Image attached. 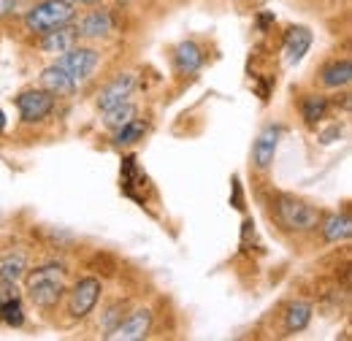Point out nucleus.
Here are the masks:
<instances>
[{
	"label": "nucleus",
	"mask_w": 352,
	"mask_h": 341,
	"mask_svg": "<svg viewBox=\"0 0 352 341\" xmlns=\"http://www.w3.org/2000/svg\"><path fill=\"white\" fill-rule=\"evenodd\" d=\"M57 65L76 82V87L87 85L95 76V71L100 68V52L95 46H71L65 54L57 57Z\"/></svg>",
	"instance_id": "4"
},
{
	"label": "nucleus",
	"mask_w": 352,
	"mask_h": 341,
	"mask_svg": "<svg viewBox=\"0 0 352 341\" xmlns=\"http://www.w3.org/2000/svg\"><path fill=\"white\" fill-rule=\"evenodd\" d=\"M114 30V16L109 8H92L89 14H85L76 25V36L85 41H100L109 38Z\"/></svg>",
	"instance_id": "10"
},
{
	"label": "nucleus",
	"mask_w": 352,
	"mask_h": 341,
	"mask_svg": "<svg viewBox=\"0 0 352 341\" xmlns=\"http://www.w3.org/2000/svg\"><path fill=\"white\" fill-rule=\"evenodd\" d=\"M331 111V100L325 95H317V92H309L301 98V120L307 122L309 128H317Z\"/></svg>",
	"instance_id": "18"
},
{
	"label": "nucleus",
	"mask_w": 352,
	"mask_h": 341,
	"mask_svg": "<svg viewBox=\"0 0 352 341\" xmlns=\"http://www.w3.org/2000/svg\"><path fill=\"white\" fill-rule=\"evenodd\" d=\"M125 309H128V303L125 300H114L106 311H103V317H100V328H103V336L106 333H111L114 328H117V322L125 317Z\"/></svg>",
	"instance_id": "23"
},
{
	"label": "nucleus",
	"mask_w": 352,
	"mask_h": 341,
	"mask_svg": "<svg viewBox=\"0 0 352 341\" xmlns=\"http://www.w3.org/2000/svg\"><path fill=\"white\" fill-rule=\"evenodd\" d=\"M350 57H336V60H331V63H325L320 68V85L328 87V89H344V87H350Z\"/></svg>",
	"instance_id": "17"
},
{
	"label": "nucleus",
	"mask_w": 352,
	"mask_h": 341,
	"mask_svg": "<svg viewBox=\"0 0 352 341\" xmlns=\"http://www.w3.org/2000/svg\"><path fill=\"white\" fill-rule=\"evenodd\" d=\"M230 187H233V198H230V204H233V209H239V212H244V192H241V179H239V176H233V182H230Z\"/></svg>",
	"instance_id": "24"
},
{
	"label": "nucleus",
	"mask_w": 352,
	"mask_h": 341,
	"mask_svg": "<svg viewBox=\"0 0 352 341\" xmlns=\"http://www.w3.org/2000/svg\"><path fill=\"white\" fill-rule=\"evenodd\" d=\"M271 217L285 233H311V230H317L322 212L304 198H296L290 192H279L271 201Z\"/></svg>",
	"instance_id": "2"
},
{
	"label": "nucleus",
	"mask_w": 352,
	"mask_h": 341,
	"mask_svg": "<svg viewBox=\"0 0 352 341\" xmlns=\"http://www.w3.org/2000/svg\"><path fill=\"white\" fill-rule=\"evenodd\" d=\"M171 60H174V71L182 76H192L204 68L206 63V54H204V46L198 41H182L174 46L171 52Z\"/></svg>",
	"instance_id": "11"
},
{
	"label": "nucleus",
	"mask_w": 352,
	"mask_h": 341,
	"mask_svg": "<svg viewBox=\"0 0 352 341\" xmlns=\"http://www.w3.org/2000/svg\"><path fill=\"white\" fill-rule=\"evenodd\" d=\"M0 322L6 328H22L25 325V303L19 298V293L0 300Z\"/></svg>",
	"instance_id": "20"
},
{
	"label": "nucleus",
	"mask_w": 352,
	"mask_h": 341,
	"mask_svg": "<svg viewBox=\"0 0 352 341\" xmlns=\"http://www.w3.org/2000/svg\"><path fill=\"white\" fill-rule=\"evenodd\" d=\"M79 43V36H76V28L74 25H63V28H54V30H49V33H41V52L44 54H65L71 46H76Z\"/></svg>",
	"instance_id": "14"
},
{
	"label": "nucleus",
	"mask_w": 352,
	"mask_h": 341,
	"mask_svg": "<svg viewBox=\"0 0 352 341\" xmlns=\"http://www.w3.org/2000/svg\"><path fill=\"white\" fill-rule=\"evenodd\" d=\"M25 274H28V252L22 247H14L0 255V282L16 285V282H22Z\"/></svg>",
	"instance_id": "16"
},
{
	"label": "nucleus",
	"mask_w": 352,
	"mask_h": 341,
	"mask_svg": "<svg viewBox=\"0 0 352 341\" xmlns=\"http://www.w3.org/2000/svg\"><path fill=\"white\" fill-rule=\"evenodd\" d=\"M135 87H138V76H135V74H131V71L117 74L109 85L100 89V95H98V109L106 111V109H114V106L131 100V95L135 92Z\"/></svg>",
	"instance_id": "9"
},
{
	"label": "nucleus",
	"mask_w": 352,
	"mask_h": 341,
	"mask_svg": "<svg viewBox=\"0 0 352 341\" xmlns=\"http://www.w3.org/2000/svg\"><path fill=\"white\" fill-rule=\"evenodd\" d=\"M152 320H155L152 309H149V306H138V309H133L131 314H125V317L117 322V328H114L111 333H106L103 339H109V341L146 339V336L152 333Z\"/></svg>",
	"instance_id": "7"
},
{
	"label": "nucleus",
	"mask_w": 352,
	"mask_h": 341,
	"mask_svg": "<svg viewBox=\"0 0 352 341\" xmlns=\"http://www.w3.org/2000/svg\"><path fill=\"white\" fill-rule=\"evenodd\" d=\"M16 11V0H0V19Z\"/></svg>",
	"instance_id": "25"
},
{
	"label": "nucleus",
	"mask_w": 352,
	"mask_h": 341,
	"mask_svg": "<svg viewBox=\"0 0 352 341\" xmlns=\"http://www.w3.org/2000/svg\"><path fill=\"white\" fill-rule=\"evenodd\" d=\"M65 293H68V317L71 320H85L95 311L98 300L103 296V282L98 276H82Z\"/></svg>",
	"instance_id": "5"
},
{
	"label": "nucleus",
	"mask_w": 352,
	"mask_h": 341,
	"mask_svg": "<svg viewBox=\"0 0 352 341\" xmlns=\"http://www.w3.org/2000/svg\"><path fill=\"white\" fill-rule=\"evenodd\" d=\"M25 296L30 298L33 306L38 309H54L60 300L65 298L68 290V268L60 263H44L33 271H28L25 276Z\"/></svg>",
	"instance_id": "1"
},
{
	"label": "nucleus",
	"mask_w": 352,
	"mask_h": 341,
	"mask_svg": "<svg viewBox=\"0 0 352 341\" xmlns=\"http://www.w3.org/2000/svg\"><path fill=\"white\" fill-rule=\"evenodd\" d=\"M317 228H320V233H322V241H328V244L350 241V236H352V222H350V214L347 212L322 214Z\"/></svg>",
	"instance_id": "15"
},
{
	"label": "nucleus",
	"mask_w": 352,
	"mask_h": 341,
	"mask_svg": "<svg viewBox=\"0 0 352 341\" xmlns=\"http://www.w3.org/2000/svg\"><path fill=\"white\" fill-rule=\"evenodd\" d=\"M6 125H8V120H6V114H3V109H0V135L6 133Z\"/></svg>",
	"instance_id": "28"
},
{
	"label": "nucleus",
	"mask_w": 352,
	"mask_h": 341,
	"mask_svg": "<svg viewBox=\"0 0 352 341\" xmlns=\"http://www.w3.org/2000/svg\"><path fill=\"white\" fill-rule=\"evenodd\" d=\"M268 22H274V14H271V11H263V14L258 16V25H261V30H265V25H268Z\"/></svg>",
	"instance_id": "26"
},
{
	"label": "nucleus",
	"mask_w": 352,
	"mask_h": 341,
	"mask_svg": "<svg viewBox=\"0 0 352 341\" xmlns=\"http://www.w3.org/2000/svg\"><path fill=\"white\" fill-rule=\"evenodd\" d=\"M76 6L68 3V0H41L36 3L28 14H25V28L36 36L49 33L54 28H63V25H74L76 19Z\"/></svg>",
	"instance_id": "3"
},
{
	"label": "nucleus",
	"mask_w": 352,
	"mask_h": 341,
	"mask_svg": "<svg viewBox=\"0 0 352 341\" xmlns=\"http://www.w3.org/2000/svg\"><path fill=\"white\" fill-rule=\"evenodd\" d=\"M135 114H138V109L133 106L131 100H125V103H120V106L103 111V125H106L109 130H117L120 125H125L128 120H133Z\"/></svg>",
	"instance_id": "22"
},
{
	"label": "nucleus",
	"mask_w": 352,
	"mask_h": 341,
	"mask_svg": "<svg viewBox=\"0 0 352 341\" xmlns=\"http://www.w3.org/2000/svg\"><path fill=\"white\" fill-rule=\"evenodd\" d=\"M311 41H314V36H311L309 28H304V25L287 28L285 30V38H282V52H285L287 65H298L307 57L309 49H311Z\"/></svg>",
	"instance_id": "12"
},
{
	"label": "nucleus",
	"mask_w": 352,
	"mask_h": 341,
	"mask_svg": "<svg viewBox=\"0 0 352 341\" xmlns=\"http://www.w3.org/2000/svg\"><path fill=\"white\" fill-rule=\"evenodd\" d=\"M68 3H74L76 8H82V6H92V3H98V0H68Z\"/></svg>",
	"instance_id": "27"
},
{
	"label": "nucleus",
	"mask_w": 352,
	"mask_h": 341,
	"mask_svg": "<svg viewBox=\"0 0 352 341\" xmlns=\"http://www.w3.org/2000/svg\"><path fill=\"white\" fill-rule=\"evenodd\" d=\"M38 85H41V89H46L49 95H54V98H71V95L79 89L76 82H74V79H71V76H68L57 63L41 71Z\"/></svg>",
	"instance_id": "13"
},
{
	"label": "nucleus",
	"mask_w": 352,
	"mask_h": 341,
	"mask_svg": "<svg viewBox=\"0 0 352 341\" xmlns=\"http://www.w3.org/2000/svg\"><path fill=\"white\" fill-rule=\"evenodd\" d=\"M311 322V303L309 300H293L285 309V331L287 333H301Z\"/></svg>",
	"instance_id": "19"
},
{
	"label": "nucleus",
	"mask_w": 352,
	"mask_h": 341,
	"mask_svg": "<svg viewBox=\"0 0 352 341\" xmlns=\"http://www.w3.org/2000/svg\"><path fill=\"white\" fill-rule=\"evenodd\" d=\"M282 133L285 128L282 125H265L261 133H258V138H255V144H252V166L265 173V170L274 166V157H276V149H279V141H282Z\"/></svg>",
	"instance_id": "8"
},
{
	"label": "nucleus",
	"mask_w": 352,
	"mask_h": 341,
	"mask_svg": "<svg viewBox=\"0 0 352 341\" xmlns=\"http://www.w3.org/2000/svg\"><path fill=\"white\" fill-rule=\"evenodd\" d=\"M16 111H19V120L25 125H36V122H44L46 117L54 111V95H49L41 87H30V89H22L16 98Z\"/></svg>",
	"instance_id": "6"
},
{
	"label": "nucleus",
	"mask_w": 352,
	"mask_h": 341,
	"mask_svg": "<svg viewBox=\"0 0 352 341\" xmlns=\"http://www.w3.org/2000/svg\"><path fill=\"white\" fill-rule=\"evenodd\" d=\"M146 135V122L144 120H138V117H133V120H128L125 125H120V128L114 130V146H133V144H138L141 138Z\"/></svg>",
	"instance_id": "21"
}]
</instances>
